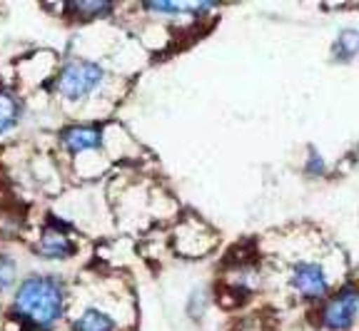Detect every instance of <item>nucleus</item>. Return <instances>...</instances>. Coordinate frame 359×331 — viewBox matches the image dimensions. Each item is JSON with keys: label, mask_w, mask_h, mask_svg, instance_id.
Wrapping results in <instances>:
<instances>
[{"label": "nucleus", "mask_w": 359, "mask_h": 331, "mask_svg": "<svg viewBox=\"0 0 359 331\" xmlns=\"http://www.w3.org/2000/svg\"><path fill=\"white\" fill-rule=\"evenodd\" d=\"M67 307L65 284L53 274H30L15 286L11 316L30 331H53Z\"/></svg>", "instance_id": "nucleus-1"}, {"label": "nucleus", "mask_w": 359, "mask_h": 331, "mask_svg": "<svg viewBox=\"0 0 359 331\" xmlns=\"http://www.w3.org/2000/svg\"><path fill=\"white\" fill-rule=\"evenodd\" d=\"M105 83V68L93 60H70L55 78V92L67 102H83L93 97Z\"/></svg>", "instance_id": "nucleus-2"}, {"label": "nucleus", "mask_w": 359, "mask_h": 331, "mask_svg": "<svg viewBox=\"0 0 359 331\" xmlns=\"http://www.w3.org/2000/svg\"><path fill=\"white\" fill-rule=\"evenodd\" d=\"M357 314H359V289L344 286V289H339L334 297H330L325 302L320 321L330 331H344L354 324Z\"/></svg>", "instance_id": "nucleus-3"}, {"label": "nucleus", "mask_w": 359, "mask_h": 331, "mask_svg": "<svg viewBox=\"0 0 359 331\" xmlns=\"http://www.w3.org/2000/svg\"><path fill=\"white\" fill-rule=\"evenodd\" d=\"M290 286L302 299H322L330 292V276L320 262H297L292 267Z\"/></svg>", "instance_id": "nucleus-4"}, {"label": "nucleus", "mask_w": 359, "mask_h": 331, "mask_svg": "<svg viewBox=\"0 0 359 331\" xmlns=\"http://www.w3.org/2000/svg\"><path fill=\"white\" fill-rule=\"evenodd\" d=\"M35 252L40 254L48 262H62V259H70L75 254V239L70 237V227L50 219L45 230L40 232V239L35 244Z\"/></svg>", "instance_id": "nucleus-5"}, {"label": "nucleus", "mask_w": 359, "mask_h": 331, "mask_svg": "<svg viewBox=\"0 0 359 331\" xmlns=\"http://www.w3.org/2000/svg\"><path fill=\"white\" fill-rule=\"evenodd\" d=\"M60 142L70 155L97 152L102 147V127L100 125H70L62 129Z\"/></svg>", "instance_id": "nucleus-6"}, {"label": "nucleus", "mask_w": 359, "mask_h": 331, "mask_svg": "<svg viewBox=\"0 0 359 331\" xmlns=\"http://www.w3.org/2000/svg\"><path fill=\"white\" fill-rule=\"evenodd\" d=\"M70 331H118V319L100 307H85L70 321Z\"/></svg>", "instance_id": "nucleus-7"}, {"label": "nucleus", "mask_w": 359, "mask_h": 331, "mask_svg": "<svg viewBox=\"0 0 359 331\" xmlns=\"http://www.w3.org/2000/svg\"><path fill=\"white\" fill-rule=\"evenodd\" d=\"M22 115V102L8 85H0V137L11 132Z\"/></svg>", "instance_id": "nucleus-8"}, {"label": "nucleus", "mask_w": 359, "mask_h": 331, "mask_svg": "<svg viewBox=\"0 0 359 331\" xmlns=\"http://www.w3.org/2000/svg\"><path fill=\"white\" fill-rule=\"evenodd\" d=\"M65 10L78 23H90V20H100V17L110 15L112 6L102 0H75V3H67Z\"/></svg>", "instance_id": "nucleus-9"}, {"label": "nucleus", "mask_w": 359, "mask_h": 331, "mask_svg": "<svg viewBox=\"0 0 359 331\" xmlns=\"http://www.w3.org/2000/svg\"><path fill=\"white\" fill-rule=\"evenodd\" d=\"M332 55L339 62H349L359 55V30L354 28H344L337 35L334 45H332Z\"/></svg>", "instance_id": "nucleus-10"}, {"label": "nucleus", "mask_w": 359, "mask_h": 331, "mask_svg": "<svg viewBox=\"0 0 359 331\" xmlns=\"http://www.w3.org/2000/svg\"><path fill=\"white\" fill-rule=\"evenodd\" d=\"M18 279V264L11 254H0V294H6Z\"/></svg>", "instance_id": "nucleus-11"}, {"label": "nucleus", "mask_w": 359, "mask_h": 331, "mask_svg": "<svg viewBox=\"0 0 359 331\" xmlns=\"http://www.w3.org/2000/svg\"><path fill=\"white\" fill-rule=\"evenodd\" d=\"M304 172H307L309 177H322V174L327 172L325 157H322V155L317 150H314V147H309V150H307V160H304Z\"/></svg>", "instance_id": "nucleus-12"}]
</instances>
